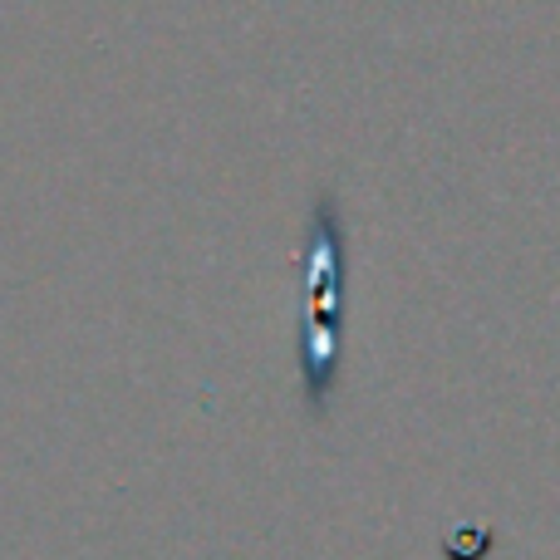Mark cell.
Here are the masks:
<instances>
[{"label":"cell","mask_w":560,"mask_h":560,"mask_svg":"<svg viewBox=\"0 0 560 560\" xmlns=\"http://www.w3.org/2000/svg\"><path fill=\"white\" fill-rule=\"evenodd\" d=\"M345 305H349V226L335 192L310 202L305 226V315H300V398L325 428L345 384Z\"/></svg>","instance_id":"1"},{"label":"cell","mask_w":560,"mask_h":560,"mask_svg":"<svg viewBox=\"0 0 560 560\" xmlns=\"http://www.w3.org/2000/svg\"><path fill=\"white\" fill-rule=\"evenodd\" d=\"M497 526H457L443 536V560H492Z\"/></svg>","instance_id":"2"}]
</instances>
